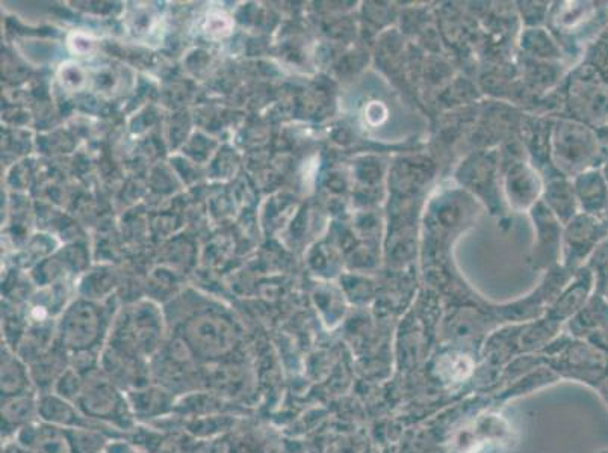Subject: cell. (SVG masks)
Masks as SVG:
<instances>
[{"instance_id": "1", "label": "cell", "mask_w": 608, "mask_h": 453, "mask_svg": "<svg viewBox=\"0 0 608 453\" xmlns=\"http://www.w3.org/2000/svg\"><path fill=\"white\" fill-rule=\"evenodd\" d=\"M76 405L85 417L114 431H131L135 426L128 393L112 383L100 366L85 373Z\"/></svg>"}, {"instance_id": "2", "label": "cell", "mask_w": 608, "mask_h": 453, "mask_svg": "<svg viewBox=\"0 0 608 453\" xmlns=\"http://www.w3.org/2000/svg\"><path fill=\"white\" fill-rule=\"evenodd\" d=\"M38 419L50 425L58 426V428L72 429L82 428V426H93V428L106 429L109 432H117L114 429L106 428L88 419L79 410L78 405L67 399L61 398L56 393H43L38 395Z\"/></svg>"}, {"instance_id": "3", "label": "cell", "mask_w": 608, "mask_h": 453, "mask_svg": "<svg viewBox=\"0 0 608 453\" xmlns=\"http://www.w3.org/2000/svg\"><path fill=\"white\" fill-rule=\"evenodd\" d=\"M14 438L34 453H69L66 429L40 419L20 429Z\"/></svg>"}, {"instance_id": "4", "label": "cell", "mask_w": 608, "mask_h": 453, "mask_svg": "<svg viewBox=\"0 0 608 453\" xmlns=\"http://www.w3.org/2000/svg\"><path fill=\"white\" fill-rule=\"evenodd\" d=\"M38 420V393L2 398V437L13 440L20 429Z\"/></svg>"}, {"instance_id": "5", "label": "cell", "mask_w": 608, "mask_h": 453, "mask_svg": "<svg viewBox=\"0 0 608 453\" xmlns=\"http://www.w3.org/2000/svg\"><path fill=\"white\" fill-rule=\"evenodd\" d=\"M66 357L67 355H55L52 351H47L28 364L32 383L38 395L53 392L59 378L70 367V360Z\"/></svg>"}, {"instance_id": "6", "label": "cell", "mask_w": 608, "mask_h": 453, "mask_svg": "<svg viewBox=\"0 0 608 453\" xmlns=\"http://www.w3.org/2000/svg\"><path fill=\"white\" fill-rule=\"evenodd\" d=\"M35 392L31 370L20 355L2 352V398Z\"/></svg>"}, {"instance_id": "7", "label": "cell", "mask_w": 608, "mask_h": 453, "mask_svg": "<svg viewBox=\"0 0 608 453\" xmlns=\"http://www.w3.org/2000/svg\"><path fill=\"white\" fill-rule=\"evenodd\" d=\"M135 417H153L165 413L173 404V396L161 387L147 386L128 393Z\"/></svg>"}, {"instance_id": "8", "label": "cell", "mask_w": 608, "mask_h": 453, "mask_svg": "<svg viewBox=\"0 0 608 453\" xmlns=\"http://www.w3.org/2000/svg\"><path fill=\"white\" fill-rule=\"evenodd\" d=\"M112 432L93 426L66 429L69 453H105Z\"/></svg>"}, {"instance_id": "9", "label": "cell", "mask_w": 608, "mask_h": 453, "mask_svg": "<svg viewBox=\"0 0 608 453\" xmlns=\"http://www.w3.org/2000/svg\"><path fill=\"white\" fill-rule=\"evenodd\" d=\"M82 386H84V375L70 366L69 369L64 372V375L59 378L55 389H53V393L76 404L79 395H81Z\"/></svg>"}, {"instance_id": "10", "label": "cell", "mask_w": 608, "mask_h": 453, "mask_svg": "<svg viewBox=\"0 0 608 453\" xmlns=\"http://www.w3.org/2000/svg\"><path fill=\"white\" fill-rule=\"evenodd\" d=\"M105 453H147L135 444L125 440H111L106 447Z\"/></svg>"}, {"instance_id": "11", "label": "cell", "mask_w": 608, "mask_h": 453, "mask_svg": "<svg viewBox=\"0 0 608 453\" xmlns=\"http://www.w3.org/2000/svg\"><path fill=\"white\" fill-rule=\"evenodd\" d=\"M2 453H34L28 447L23 446L20 441H17L16 438L13 440L5 441L4 447H2Z\"/></svg>"}, {"instance_id": "12", "label": "cell", "mask_w": 608, "mask_h": 453, "mask_svg": "<svg viewBox=\"0 0 608 453\" xmlns=\"http://www.w3.org/2000/svg\"><path fill=\"white\" fill-rule=\"evenodd\" d=\"M595 265H598V268L601 269V274H608V242H605L604 247H601V250L596 254Z\"/></svg>"}]
</instances>
